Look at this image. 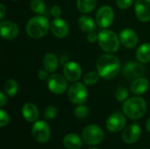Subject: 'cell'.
Segmentation results:
<instances>
[{"instance_id":"obj_3","label":"cell","mask_w":150,"mask_h":149,"mask_svg":"<svg viewBox=\"0 0 150 149\" xmlns=\"http://www.w3.org/2000/svg\"><path fill=\"white\" fill-rule=\"evenodd\" d=\"M49 30V22L43 15L33 17L26 24L25 31L32 39L43 38Z\"/></svg>"},{"instance_id":"obj_29","label":"cell","mask_w":150,"mask_h":149,"mask_svg":"<svg viewBox=\"0 0 150 149\" xmlns=\"http://www.w3.org/2000/svg\"><path fill=\"white\" fill-rule=\"evenodd\" d=\"M115 98L119 102H125L128 97V91L124 87H119L115 90Z\"/></svg>"},{"instance_id":"obj_2","label":"cell","mask_w":150,"mask_h":149,"mask_svg":"<svg viewBox=\"0 0 150 149\" xmlns=\"http://www.w3.org/2000/svg\"><path fill=\"white\" fill-rule=\"evenodd\" d=\"M124 114L131 119H139L144 116L147 111V103L141 97H133L123 104Z\"/></svg>"},{"instance_id":"obj_7","label":"cell","mask_w":150,"mask_h":149,"mask_svg":"<svg viewBox=\"0 0 150 149\" xmlns=\"http://www.w3.org/2000/svg\"><path fill=\"white\" fill-rule=\"evenodd\" d=\"M32 135L40 143H46L49 141L51 131L48 124L44 120L36 121L32 126Z\"/></svg>"},{"instance_id":"obj_16","label":"cell","mask_w":150,"mask_h":149,"mask_svg":"<svg viewBox=\"0 0 150 149\" xmlns=\"http://www.w3.org/2000/svg\"><path fill=\"white\" fill-rule=\"evenodd\" d=\"M120 43L127 48H134L138 43V35L131 28H125L120 33Z\"/></svg>"},{"instance_id":"obj_17","label":"cell","mask_w":150,"mask_h":149,"mask_svg":"<svg viewBox=\"0 0 150 149\" xmlns=\"http://www.w3.org/2000/svg\"><path fill=\"white\" fill-rule=\"evenodd\" d=\"M141 133L142 129L140 126L138 124H132L127 126V128H125V130L123 131L122 140L127 144H133L139 140Z\"/></svg>"},{"instance_id":"obj_23","label":"cell","mask_w":150,"mask_h":149,"mask_svg":"<svg viewBox=\"0 0 150 149\" xmlns=\"http://www.w3.org/2000/svg\"><path fill=\"white\" fill-rule=\"evenodd\" d=\"M136 58L142 63H148L150 61V44H142L136 51Z\"/></svg>"},{"instance_id":"obj_18","label":"cell","mask_w":150,"mask_h":149,"mask_svg":"<svg viewBox=\"0 0 150 149\" xmlns=\"http://www.w3.org/2000/svg\"><path fill=\"white\" fill-rule=\"evenodd\" d=\"M22 115L28 122H35L39 118V110L33 103H26L22 107Z\"/></svg>"},{"instance_id":"obj_39","label":"cell","mask_w":150,"mask_h":149,"mask_svg":"<svg viewBox=\"0 0 150 149\" xmlns=\"http://www.w3.org/2000/svg\"><path fill=\"white\" fill-rule=\"evenodd\" d=\"M90 149H98V148H90Z\"/></svg>"},{"instance_id":"obj_34","label":"cell","mask_w":150,"mask_h":149,"mask_svg":"<svg viewBox=\"0 0 150 149\" xmlns=\"http://www.w3.org/2000/svg\"><path fill=\"white\" fill-rule=\"evenodd\" d=\"M49 72H47L45 68L44 69H40L39 72H38V77L40 80H42V81H47V79L49 78Z\"/></svg>"},{"instance_id":"obj_1","label":"cell","mask_w":150,"mask_h":149,"mask_svg":"<svg viewBox=\"0 0 150 149\" xmlns=\"http://www.w3.org/2000/svg\"><path fill=\"white\" fill-rule=\"evenodd\" d=\"M97 71L102 78L113 79L120 71V61L112 54H102L97 61Z\"/></svg>"},{"instance_id":"obj_14","label":"cell","mask_w":150,"mask_h":149,"mask_svg":"<svg viewBox=\"0 0 150 149\" xmlns=\"http://www.w3.org/2000/svg\"><path fill=\"white\" fill-rule=\"evenodd\" d=\"M134 11L137 18L141 22L149 21L150 0H136L134 4Z\"/></svg>"},{"instance_id":"obj_30","label":"cell","mask_w":150,"mask_h":149,"mask_svg":"<svg viewBox=\"0 0 150 149\" xmlns=\"http://www.w3.org/2000/svg\"><path fill=\"white\" fill-rule=\"evenodd\" d=\"M56 114H57V109L54 106H53V105L47 106L45 109V111H44V117L47 119H54Z\"/></svg>"},{"instance_id":"obj_36","label":"cell","mask_w":150,"mask_h":149,"mask_svg":"<svg viewBox=\"0 0 150 149\" xmlns=\"http://www.w3.org/2000/svg\"><path fill=\"white\" fill-rule=\"evenodd\" d=\"M7 103V96L4 94V92L0 91V106L3 107Z\"/></svg>"},{"instance_id":"obj_41","label":"cell","mask_w":150,"mask_h":149,"mask_svg":"<svg viewBox=\"0 0 150 149\" xmlns=\"http://www.w3.org/2000/svg\"><path fill=\"white\" fill-rule=\"evenodd\" d=\"M142 149H148V148H142Z\"/></svg>"},{"instance_id":"obj_37","label":"cell","mask_w":150,"mask_h":149,"mask_svg":"<svg viewBox=\"0 0 150 149\" xmlns=\"http://www.w3.org/2000/svg\"><path fill=\"white\" fill-rule=\"evenodd\" d=\"M5 13H6V8L4 6V4H0V19L3 20L4 16H5Z\"/></svg>"},{"instance_id":"obj_33","label":"cell","mask_w":150,"mask_h":149,"mask_svg":"<svg viewBox=\"0 0 150 149\" xmlns=\"http://www.w3.org/2000/svg\"><path fill=\"white\" fill-rule=\"evenodd\" d=\"M50 13L53 17L59 18L62 14V9L58 5H54V6H52V8L50 10Z\"/></svg>"},{"instance_id":"obj_13","label":"cell","mask_w":150,"mask_h":149,"mask_svg":"<svg viewBox=\"0 0 150 149\" xmlns=\"http://www.w3.org/2000/svg\"><path fill=\"white\" fill-rule=\"evenodd\" d=\"M63 75L68 81L77 82L82 76V68L76 61H68L63 66Z\"/></svg>"},{"instance_id":"obj_35","label":"cell","mask_w":150,"mask_h":149,"mask_svg":"<svg viewBox=\"0 0 150 149\" xmlns=\"http://www.w3.org/2000/svg\"><path fill=\"white\" fill-rule=\"evenodd\" d=\"M87 40L90 43H96L98 40V34L96 33L95 32H92L88 33V35H87Z\"/></svg>"},{"instance_id":"obj_5","label":"cell","mask_w":150,"mask_h":149,"mask_svg":"<svg viewBox=\"0 0 150 149\" xmlns=\"http://www.w3.org/2000/svg\"><path fill=\"white\" fill-rule=\"evenodd\" d=\"M83 141L90 146L98 145L103 141L105 133L102 128L97 125H89L83 128L82 133Z\"/></svg>"},{"instance_id":"obj_19","label":"cell","mask_w":150,"mask_h":149,"mask_svg":"<svg viewBox=\"0 0 150 149\" xmlns=\"http://www.w3.org/2000/svg\"><path fill=\"white\" fill-rule=\"evenodd\" d=\"M77 23H78L79 28L86 33L95 32L97 28V25H98L97 22L94 21V19L88 15H83L80 17Z\"/></svg>"},{"instance_id":"obj_8","label":"cell","mask_w":150,"mask_h":149,"mask_svg":"<svg viewBox=\"0 0 150 149\" xmlns=\"http://www.w3.org/2000/svg\"><path fill=\"white\" fill-rule=\"evenodd\" d=\"M47 87L52 93L61 95L68 89V80L60 74H53L47 79Z\"/></svg>"},{"instance_id":"obj_40","label":"cell","mask_w":150,"mask_h":149,"mask_svg":"<svg viewBox=\"0 0 150 149\" xmlns=\"http://www.w3.org/2000/svg\"><path fill=\"white\" fill-rule=\"evenodd\" d=\"M13 1H18V0H13Z\"/></svg>"},{"instance_id":"obj_11","label":"cell","mask_w":150,"mask_h":149,"mask_svg":"<svg viewBox=\"0 0 150 149\" xmlns=\"http://www.w3.org/2000/svg\"><path fill=\"white\" fill-rule=\"evenodd\" d=\"M105 124L111 133H119L123 130L126 126V118L122 113L117 112L109 116Z\"/></svg>"},{"instance_id":"obj_38","label":"cell","mask_w":150,"mask_h":149,"mask_svg":"<svg viewBox=\"0 0 150 149\" xmlns=\"http://www.w3.org/2000/svg\"><path fill=\"white\" fill-rule=\"evenodd\" d=\"M146 129H147V131H148V132L150 133V118L149 119V120L147 121V124H146Z\"/></svg>"},{"instance_id":"obj_12","label":"cell","mask_w":150,"mask_h":149,"mask_svg":"<svg viewBox=\"0 0 150 149\" xmlns=\"http://www.w3.org/2000/svg\"><path fill=\"white\" fill-rule=\"evenodd\" d=\"M1 37L4 40H14L18 37L19 29L17 24L10 20H1L0 23Z\"/></svg>"},{"instance_id":"obj_32","label":"cell","mask_w":150,"mask_h":149,"mask_svg":"<svg viewBox=\"0 0 150 149\" xmlns=\"http://www.w3.org/2000/svg\"><path fill=\"white\" fill-rule=\"evenodd\" d=\"M134 4V0H116L117 6L121 10H127L130 8Z\"/></svg>"},{"instance_id":"obj_4","label":"cell","mask_w":150,"mask_h":149,"mask_svg":"<svg viewBox=\"0 0 150 149\" xmlns=\"http://www.w3.org/2000/svg\"><path fill=\"white\" fill-rule=\"evenodd\" d=\"M120 41L118 35L112 31L104 29L98 32V44L105 53H116L120 48Z\"/></svg>"},{"instance_id":"obj_6","label":"cell","mask_w":150,"mask_h":149,"mask_svg":"<svg viewBox=\"0 0 150 149\" xmlns=\"http://www.w3.org/2000/svg\"><path fill=\"white\" fill-rule=\"evenodd\" d=\"M88 92L85 85L82 83H73L68 90V97L75 105H83L86 102Z\"/></svg>"},{"instance_id":"obj_22","label":"cell","mask_w":150,"mask_h":149,"mask_svg":"<svg viewBox=\"0 0 150 149\" xmlns=\"http://www.w3.org/2000/svg\"><path fill=\"white\" fill-rule=\"evenodd\" d=\"M42 64H43L44 68L47 72L53 73L58 68V59H57V57H56V55L54 54L47 53L43 58Z\"/></svg>"},{"instance_id":"obj_10","label":"cell","mask_w":150,"mask_h":149,"mask_svg":"<svg viewBox=\"0 0 150 149\" xmlns=\"http://www.w3.org/2000/svg\"><path fill=\"white\" fill-rule=\"evenodd\" d=\"M145 67L142 62L129 61L123 68V75L127 79H136L138 77H142L145 74Z\"/></svg>"},{"instance_id":"obj_21","label":"cell","mask_w":150,"mask_h":149,"mask_svg":"<svg viewBox=\"0 0 150 149\" xmlns=\"http://www.w3.org/2000/svg\"><path fill=\"white\" fill-rule=\"evenodd\" d=\"M63 146L67 149H80L83 146V140L75 133H69L63 138Z\"/></svg>"},{"instance_id":"obj_25","label":"cell","mask_w":150,"mask_h":149,"mask_svg":"<svg viewBox=\"0 0 150 149\" xmlns=\"http://www.w3.org/2000/svg\"><path fill=\"white\" fill-rule=\"evenodd\" d=\"M4 92L6 93V95H8L11 97H13L17 95L18 91V84L15 80L8 79L5 81L4 84Z\"/></svg>"},{"instance_id":"obj_20","label":"cell","mask_w":150,"mask_h":149,"mask_svg":"<svg viewBox=\"0 0 150 149\" xmlns=\"http://www.w3.org/2000/svg\"><path fill=\"white\" fill-rule=\"evenodd\" d=\"M149 87V81L145 77H138L134 80L131 85V91L135 95L144 94Z\"/></svg>"},{"instance_id":"obj_31","label":"cell","mask_w":150,"mask_h":149,"mask_svg":"<svg viewBox=\"0 0 150 149\" xmlns=\"http://www.w3.org/2000/svg\"><path fill=\"white\" fill-rule=\"evenodd\" d=\"M9 122H10L9 114L4 110H0V127H4L7 126Z\"/></svg>"},{"instance_id":"obj_9","label":"cell","mask_w":150,"mask_h":149,"mask_svg":"<svg viewBox=\"0 0 150 149\" xmlns=\"http://www.w3.org/2000/svg\"><path fill=\"white\" fill-rule=\"evenodd\" d=\"M114 20V11L109 5H103L97 11L96 22L101 28L109 27Z\"/></svg>"},{"instance_id":"obj_28","label":"cell","mask_w":150,"mask_h":149,"mask_svg":"<svg viewBox=\"0 0 150 149\" xmlns=\"http://www.w3.org/2000/svg\"><path fill=\"white\" fill-rule=\"evenodd\" d=\"M74 114H75L76 118H77L79 119H85L88 116L89 109L83 104V105H78V106L75 108Z\"/></svg>"},{"instance_id":"obj_27","label":"cell","mask_w":150,"mask_h":149,"mask_svg":"<svg viewBox=\"0 0 150 149\" xmlns=\"http://www.w3.org/2000/svg\"><path fill=\"white\" fill-rule=\"evenodd\" d=\"M30 7L33 12L40 15L44 14L46 11V5L42 0H32L30 4Z\"/></svg>"},{"instance_id":"obj_15","label":"cell","mask_w":150,"mask_h":149,"mask_svg":"<svg viewBox=\"0 0 150 149\" xmlns=\"http://www.w3.org/2000/svg\"><path fill=\"white\" fill-rule=\"evenodd\" d=\"M50 29L52 33L59 39L65 38L69 32V27L68 23L60 18H55L50 24Z\"/></svg>"},{"instance_id":"obj_26","label":"cell","mask_w":150,"mask_h":149,"mask_svg":"<svg viewBox=\"0 0 150 149\" xmlns=\"http://www.w3.org/2000/svg\"><path fill=\"white\" fill-rule=\"evenodd\" d=\"M99 77H100V76H99L98 71L97 72L96 71H91L84 76L83 83L88 86H92V85H95L98 82Z\"/></svg>"},{"instance_id":"obj_24","label":"cell","mask_w":150,"mask_h":149,"mask_svg":"<svg viewBox=\"0 0 150 149\" xmlns=\"http://www.w3.org/2000/svg\"><path fill=\"white\" fill-rule=\"evenodd\" d=\"M98 0H76L78 10L83 13L91 12L97 6Z\"/></svg>"}]
</instances>
